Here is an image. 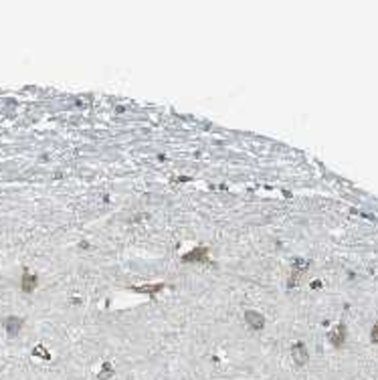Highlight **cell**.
Returning a JSON list of instances; mask_svg holds the SVG:
<instances>
[{
	"label": "cell",
	"mask_w": 378,
	"mask_h": 380,
	"mask_svg": "<svg viewBox=\"0 0 378 380\" xmlns=\"http://www.w3.org/2000/svg\"><path fill=\"white\" fill-rule=\"evenodd\" d=\"M291 356H293L295 364L303 366L307 362V348H305V344L303 342H295L293 348H291Z\"/></svg>",
	"instance_id": "1"
},
{
	"label": "cell",
	"mask_w": 378,
	"mask_h": 380,
	"mask_svg": "<svg viewBox=\"0 0 378 380\" xmlns=\"http://www.w3.org/2000/svg\"><path fill=\"white\" fill-rule=\"evenodd\" d=\"M245 320H247V323L251 325V328L253 330H261L263 328V325H265V318L259 314V311H247V314H245Z\"/></svg>",
	"instance_id": "2"
},
{
	"label": "cell",
	"mask_w": 378,
	"mask_h": 380,
	"mask_svg": "<svg viewBox=\"0 0 378 380\" xmlns=\"http://www.w3.org/2000/svg\"><path fill=\"white\" fill-rule=\"evenodd\" d=\"M330 340H332V344H334L336 348H340V346L344 344V340H346V325H344V323H340L338 328H336V330L330 334Z\"/></svg>",
	"instance_id": "3"
},
{
	"label": "cell",
	"mask_w": 378,
	"mask_h": 380,
	"mask_svg": "<svg viewBox=\"0 0 378 380\" xmlns=\"http://www.w3.org/2000/svg\"><path fill=\"white\" fill-rule=\"evenodd\" d=\"M4 328H6L8 336L15 338V336L20 332V328H22V320H20V318H8V320L4 322Z\"/></svg>",
	"instance_id": "4"
},
{
	"label": "cell",
	"mask_w": 378,
	"mask_h": 380,
	"mask_svg": "<svg viewBox=\"0 0 378 380\" xmlns=\"http://www.w3.org/2000/svg\"><path fill=\"white\" fill-rule=\"evenodd\" d=\"M307 267V263H302V261H295L293 265V271H291V277H289V287H295V283H298V277L303 273V269Z\"/></svg>",
	"instance_id": "5"
},
{
	"label": "cell",
	"mask_w": 378,
	"mask_h": 380,
	"mask_svg": "<svg viewBox=\"0 0 378 380\" xmlns=\"http://www.w3.org/2000/svg\"><path fill=\"white\" fill-rule=\"evenodd\" d=\"M207 249H202V247H198V249H194V251H190V253H186L184 255V261H207Z\"/></svg>",
	"instance_id": "6"
},
{
	"label": "cell",
	"mask_w": 378,
	"mask_h": 380,
	"mask_svg": "<svg viewBox=\"0 0 378 380\" xmlns=\"http://www.w3.org/2000/svg\"><path fill=\"white\" fill-rule=\"evenodd\" d=\"M37 275H33V273H24L22 275V289L24 291H33L35 287H37Z\"/></svg>",
	"instance_id": "7"
},
{
	"label": "cell",
	"mask_w": 378,
	"mask_h": 380,
	"mask_svg": "<svg viewBox=\"0 0 378 380\" xmlns=\"http://www.w3.org/2000/svg\"><path fill=\"white\" fill-rule=\"evenodd\" d=\"M164 285H144V287H136V291H142V293H154L158 289H162Z\"/></svg>",
	"instance_id": "8"
},
{
	"label": "cell",
	"mask_w": 378,
	"mask_h": 380,
	"mask_svg": "<svg viewBox=\"0 0 378 380\" xmlns=\"http://www.w3.org/2000/svg\"><path fill=\"white\" fill-rule=\"evenodd\" d=\"M112 374H113L112 366H110V364H103V368H101V374H99V378H101V380H105V378H110Z\"/></svg>",
	"instance_id": "9"
},
{
	"label": "cell",
	"mask_w": 378,
	"mask_h": 380,
	"mask_svg": "<svg viewBox=\"0 0 378 380\" xmlns=\"http://www.w3.org/2000/svg\"><path fill=\"white\" fill-rule=\"evenodd\" d=\"M370 338H372V342H374V344H378V323H376L374 328H372V334H370Z\"/></svg>",
	"instance_id": "10"
},
{
	"label": "cell",
	"mask_w": 378,
	"mask_h": 380,
	"mask_svg": "<svg viewBox=\"0 0 378 380\" xmlns=\"http://www.w3.org/2000/svg\"><path fill=\"white\" fill-rule=\"evenodd\" d=\"M35 354H38V356H45V358H49V354H47V350H45V348H37V350H35Z\"/></svg>",
	"instance_id": "11"
}]
</instances>
